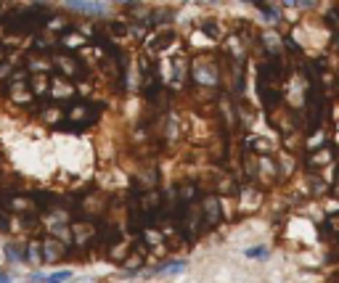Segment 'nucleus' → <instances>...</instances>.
I'll list each match as a JSON object with an SVG mask.
<instances>
[{"label":"nucleus","mask_w":339,"mask_h":283,"mask_svg":"<svg viewBox=\"0 0 339 283\" xmlns=\"http://www.w3.org/2000/svg\"><path fill=\"white\" fill-rule=\"evenodd\" d=\"M173 43H178L175 30H169V27H154V30L143 37V51L146 53H164Z\"/></svg>","instance_id":"nucleus-1"},{"label":"nucleus","mask_w":339,"mask_h":283,"mask_svg":"<svg viewBox=\"0 0 339 283\" xmlns=\"http://www.w3.org/2000/svg\"><path fill=\"white\" fill-rule=\"evenodd\" d=\"M191 80L196 85H204V88H212L218 85V64L207 56H196L191 64Z\"/></svg>","instance_id":"nucleus-2"},{"label":"nucleus","mask_w":339,"mask_h":283,"mask_svg":"<svg viewBox=\"0 0 339 283\" xmlns=\"http://www.w3.org/2000/svg\"><path fill=\"white\" fill-rule=\"evenodd\" d=\"M199 209H202V222H204V230L212 228V225H218L223 220V206H220V199L218 196H204L199 201Z\"/></svg>","instance_id":"nucleus-3"},{"label":"nucleus","mask_w":339,"mask_h":283,"mask_svg":"<svg viewBox=\"0 0 339 283\" xmlns=\"http://www.w3.org/2000/svg\"><path fill=\"white\" fill-rule=\"evenodd\" d=\"M178 191V201L181 204H194V199H196V193H199V188H196V183H181L175 188Z\"/></svg>","instance_id":"nucleus-4"},{"label":"nucleus","mask_w":339,"mask_h":283,"mask_svg":"<svg viewBox=\"0 0 339 283\" xmlns=\"http://www.w3.org/2000/svg\"><path fill=\"white\" fill-rule=\"evenodd\" d=\"M188 72H191V67H188L186 56H181V59H173V82H175V85H181V82L188 77Z\"/></svg>","instance_id":"nucleus-5"},{"label":"nucleus","mask_w":339,"mask_h":283,"mask_svg":"<svg viewBox=\"0 0 339 283\" xmlns=\"http://www.w3.org/2000/svg\"><path fill=\"white\" fill-rule=\"evenodd\" d=\"M257 154H244V175H247V180H254L257 177Z\"/></svg>","instance_id":"nucleus-6"},{"label":"nucleus","mask_w":339,"mask_h":283,"mask_svg":"<svg viewBox=\"0 0 339 283\" xmlns=\"http://www.w3.org/2000/svg\"><path fill=\"white\" fill-rule=\"evenodd\" d=\"M257 8H260V14H262V16H268V19H270V22H278V16H281V14H278V8L273 11V6H270V3H257Z\"/></svg>","instance_id":"nucleus-7"},{"label":"nucleus","mask_w":339,"mask_h":283,"mask_svg":"<svg viewBox=\"0 0 339 283\" xmlns=\"http://www.w3.org/2000/svg\"><path fill=\"white\" fill-rule=\"evenodd\" d=\"M323 143H326V133L323 130H315L313 138L307 140V148H315V146H323Z\"/></svg>","instance_id":"nucleus-8"},{"label":"nucleus","mask_w":339,"mask_h":283,"mask_svg":"<svg viewBox=\"0 0 339 283\" xmlns=\"http://www.w3.org/2000/svg\"><path fill=\"white\" fill-rule=\"evenodd\" d=\"M331 162V156H328V148L318 151V154H313V164H328Z\"/></svg>","instance_id":"nucleus-9"},{"label":"nucleus","mask_w":339,"mask_h":283,"mask_svg":"<svg viewBox=\"0 0 339 283\" xmlns=\"http://www.w3.org/2000/svg\"><path fill=\"white\" fill-rule=\"evenodd\" d=\"M247 254H249V257H257V259H262V257H265V254H268V251H265V249H262V246H257V249H249Z\"/></svg>","instance_id":"nucleus-10"}]
</instances>
